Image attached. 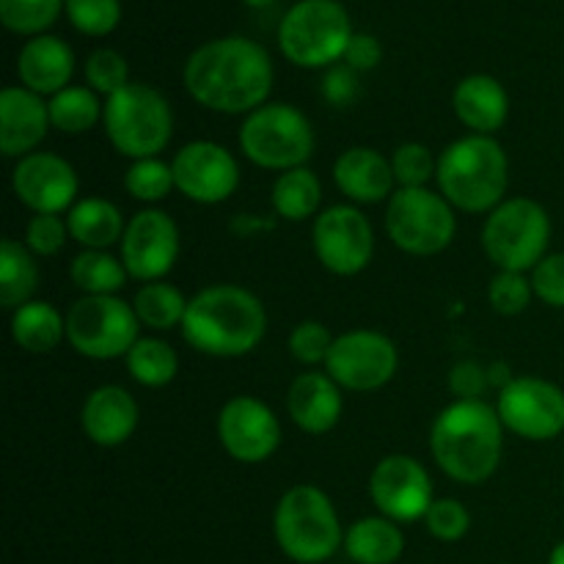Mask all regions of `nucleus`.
<instances>
[{
    "instance_id": "1",
    "label": "nucleus",
    "mask_w": 564,
    "mask_h": 564,
    "mask_svg": "<svg viewBox=\"0 0 564 564\" xmlns=\"http://www.w3.org/2000/svg\"><path fill=\"white\" fill-rule=\"evenodd\" d=\"M182 77L187 94L202 108L248 116L268 105L275 72L262 44L246 36H224L193 50Z\"/></svg>"
},
{
    "instance_id": "2",
    "label": "nucleus",
    "mask_w": 564,
    "mask_h": 564,
    "mask_svg": "<svg viewBox=\"0 0 564 564\" xmlns=\"http://www.w3.org/2000/svg\"><path fill=\"white\" fill-rule=\"evenodd\" d=\"M430 452L441 471L460 485H482L505 452V424L485 400H455L430 427Z\"/></svg>"
},
{
    "instance_id": "3",
    "label": "nucleus",
    "mask_w": 564,
    "mask_h": 564,
    "mask_svg": "<svg viewBox=\"0 0 564 564\" xmlns=\"http://www.w3.org/2000/svg\"><path fill=\"white\" fill-rule=\"evenodd\" d=\"M268 334L264 303L237 284H209L187 303L182 336L209 358H242L257 350Z\"/></svg>"
},
{
    "instance_id": "4",
    "label": "nucleus",
    "mask_w": 564,
    "mask_h": 564,
    "mask_svg": "<svg viewBox=\"0 0 564 564\" xmlns=\"http://www.w3.org/2000/svg\"><path fill=\"white\" fill-rule=\"evenodd\" d=\"M438 193L468 215L494 213L510 187V158L494 135H463L441 152Z\"/></svg>"
},
{
    "instance_id": "5",
    "label": "nucleus",
    "mask_w": 564,
    "mask_h": 564,
    "mask_svg": "<svg viewBox=\"0 0 564 564\" xmlns=\"http://www.w3.org/2000/svg\"><path fill=\"white\" fill-rule=\"evenodd\" d=\"M279 549L297 564H323L345 545L339 512L317 485H292L273 512Z\"/></svg>"
},
{
    "instance_id": "6",
    "label": "nucleus",
    "mask_w": 564,
    "mask_h": 564,
    "mask_svg": "<svg viewBox=\"0 0 564 564\" xmlns=\"http://www.w3.org/2000/svg\"><path fill=\"white\" fill-rule=\"evenodd\" d=\"M102 127L110 147L124 158H160L174 138V113L158 88L130 83L105 99Z\"/></svg>"
},
{
    "instance_id": "7",
    "label": "nucleus",
    "mask_w": 564,
    "mask_h": 564,
    "mask_svg": "<svg viewBox=\"0 0 564 564\" xmlns=\"http://www.w3.org/2000/svg\"><path fill=\"white\" fill-rule=\"evenodd\" d=\"M551 242V218L534 198H505L482 226V248L499 270L532 273L545 257Z\"/></svg>"
},
{
    "instance_id": "8",
    "label": "nucleus",
    "mask_w": 564,
    "mask_h": 564,
    "mask_svg": "<svg viewBox=\"0 0 564 564\" xmlns=\"http://www.w3.org/2000/svg\"><path fill=\"white\" fill-rule=\"evenodd\" d=\"M237 141L253 165L284 174L308 163L314 154V127L295 105L268 102L242 119Z\"/></svg>"
},
{
    "instance_id": "9",
    "label": "nucleus",
    "mask_w": 564,
    "mask_h": 564,
    "mask_svg": "<svg viewBox=\"0 0 564 564\" xmlns=\"http://www.w3.org/2000/svg\"><path fill=\"white\" fill-rule=\"evenodd\" d=\"M352 22L336 0H301L279 25V47L295 66L323 69L345 58Z\"/></svg>"
},
{
    "instance_id": "10",
    "label": "nucleus",
    "mask_w": 564,
    "mask_h": 564,
    "mask_svg": "<svg viewBox=\"0 0 564 564\" xmlns=\"http://www.w3.org/2000/svg\"><path fill=\"white\" fill-rule=\"evenodd\" d=\"M386 235L411 257H435L455 240V207L430 187H397L386 204Z\"/></svg>"
},
{
    "instance_id": "11",
    "label": "nucleus",
    "mask_w": 564,
    "mask_h": 564,
    "mask_svg": "<svg viewBox=\"0 0 564 564\" xmlns=\"http://www.w3.org/2000/svg\"><path fill=\"white\" fill-rule=\"evenodd\" d=\"M132 303L119 295H83L66 312V341L91 361L124 358L141 336Z\"/></svg>"
},
{
    "instance_id": "12",
    "label": "nucleus",
    "mask_w": 564,
    "mask_h": 564,
    "mask_svg": "<svg viewBox=\"0 0 564 564\" xmlns=\"http://www.w3.org/2000/svg\"><path fill=\"white\" fill-rule=\"evenodd\" d=\"M400 369V350L380 330L356 328L336 336L325 361V372L339 383V389L369 394L394 380Z\"/></svg>"
},
{
    "instance_id": "13",
    "label": "nucleus",
    "mask_w": 564,
    "mask_h": 564,
    "mask_svg": "<svg viewBox=\"0 0 564 564\" xmlns=\"http://www.w3.org/2000/svg\"><path fill=\"white\" fill-rule=\"evenodd\" d=\"M312 246L334 275H358L375 257V229L356 204H334L314 218Z\"/></svg>"
},
{
    "instance_id": "14",
    "label": "nucleus",
    "mask_w": 564,
    "mask_h": 564,
    "mask_svg": "<svg viewBox=\"0 0 564 564\" xmlns=\"http://www.w3.org/2000/svg\"><path fill=\"white\" fill-rule=\"evenodd\" d=\"M501 424L527 441H551L564 433V391L543 378H516L496 400Z\"/></svg>"
},
{
    "instance_id": "15",
    "label": "nucleus",
    "mask_w": 564,
    "mask_h": 564,
    "mask_svg": "<svg viewBox=\"0 0 564 564\" xmlns=\"http://www.w3.org/2000/svg\"><path fill=\"white\" fill-rule=\"evenodd\" d=\"M119 246L130 279L141 284L163 281L180 259V226L163 209L147 207L127 220Z\"/></svg>"
},
{
    "instance_id": "16",
    "label": "nucleus",
    "mask_w": 564,
    "mask_h": 564,
    "mask_svg": "<svg viewBox=\"0 0 564 564\" xmlns=\"http://www.w3.org/2000/svg\"><path fill=\"white\" fill-rule=\"evenodd\" d=\"M176 191L193 204L226 202L240 187V163L226 147L215 141H191L171 160Z\"/></svg>"
},
{
    "instance_id": "17",
    "label": "nucleus",
    "mask_w": 564,
    "mask_h": 564,
    "mask_svg": "<svg viewBox=\"0 0 564 564\" xmlns=\"http://www.w3.org/2000/svg\"><path fill=\"white\" fill-rule=\"evenodd\" d=\"M218 441L231 460L259 466L281 446V422L257 397H231L218 413Z\"/></svg>"
},
{
    "instance_id": "18",
    "label": "nucleus",
    "mask_w": 564,
    "mask_h": 564,
    "mask_svg": "<svg viewBox=\"0 0 564 564\" xmlns=\"http://www.w3.org/2000/svg\"><path fill=\"white\" fill-rule=\"evenodd\" d=\"M369 499L375 501L380 516L391 518V521H419L427 516L435 501L433 479L416 457L389 455L372 468Z\"/></svg>"
},
{
    "instance_id": "19",
    "label": "nucleus",
    "mask_w": 564,
    "mask_h": 564,
    "mask_svg": "<svg viewBox=\"0 0 564 564\" xmlns=\"http://www.w3.org/2000/svg\"><path fill=\"white\" fill-rule=\"evenodd\" d=\"M11 191L33 215H64L77 204L75 165L55 152H33L17 160L11 171Z\"/></svg>"
},
{
    "instance_id": "20",
    "label": "nucleus",
    "mask_w": 564,
    "mask_h": 564,
    "mask_svg": "<svg viewBox=\"0 0 564 564\" xmlns=\"http://www.w3.org/2000/svg\"><path fill=\"white\" fill-rule=\"evenodd\" d=\"M50 105L25 86L0 91V152L9 160H22L39 152L50 132Z\"/></svg>"
},
{
    "instance_id": "21",
    "label": "nucleus",
    "mask_w": 564,
    "mask_h": 564,
    "mask_svg": "<svg viewBox=\"0 0 564 564\" xmlns=\"http://www.w3.org/2000/svg\"><path fill=\"white\" fill-rule=\"evenodd\" d=\"M138 402L124 386H99L83 400L80 408V427L91 444L102 449H116L127 444L138 430Z\"/></svg>"
},
{
    "instance_id": "22",
    "label": "nucleus",
    "mask_w": 564,
    "mask_h": 564,
    "mask_svg": "<svg viewBox=\"0 0 564 564\" xmlns=\"http://www.w3.org/2000/svg\"><path fill=\"white\" fill-rule=\"evenodd\" d=\"M334 182L352 204H380L397 193L391 158L372 147L345 149L334 163Z\"/></svg>"
},
{
    "instance_id": "23",
    "label": "nucleus",
    "mask_w": 564,
    "mask_h": 564,
    "mask_svg": "<svg viewBox=\"0 0 564 564\" xmlns=\"http://www.w3.org/2000/svg\"><path fill=\"white\" fill-rule=\"evenodd\" d=\"M345 400L341 389L328 372L297 375L286 391V413L292 424L308 435H325L339 424Z\"/></svg>"
},
{
    "instance_id": "24",
    "label": "nucleus",
    "mask_w": 564,
    "mask_h": 564,
    "mask_svg": "<svg viewBox=\"0 0 564 564\" xmlns=\"http://www.w3.org/2000/svg\"><path fill=\"white\" fill-rule=\"evenodd\" d=\"M75 75V53L58 36H33L17 55V77L28 91L39 97H55L69 88Z\"/></svg>"
},
{
    "instance_id": "25",
    "label": "nucleus",
    "mask_w": 564,
    "mask_h": 564,
    "mask_svg": "<svg viewBox=\"0 0 564 564\" xmlns=\"http://www.w3.org/2000/svg\"><path fill=\"white\" fill-rule=\"evenodd\" d=\"M452 108H455L460 124L468 127L474 135H494L507 124L510 97L496 77L468 75L455 86Z\"/></svg>"
},
{
    "instance_id": "26",
    "label": "nucleus",
    "mask_w": 564,
    "mask_h": 564,
    "mask_svg": "<svg viewBox=\"0 0 564 564\" xmlns=\"http://www.w3.org/2000/svg\"><path fill=\"white\" fill-rule=\"evenodd\" d=\"M69 237L83 246V251H108L124 237V218L113 202L99 196L77 198L75 207L66 213Z\"/></svg>"
},
{
    "instance_id": "27",
    "label": "nucleus",
    "mask_w": 564,
    "mask_h": 564,
    "mask_svg": "<svg viewBox=\"0 0 564 564\" xmlns=\"http://www.w3.org/2000/svg\"><path fill=\"white\" fill-rule=\"evenodd\" d=\"M345 551L356 564H394L405 551V534L391 518L369 516L347 529Z\"/></svg>"
},
{
    "instance_id": "28",
    "label": "nucleus",
    "mask_w": 564,
    "mask_h": 564,
    "mask_svg": "<svg viewBox=\"0 0 564 564\" xmlns=\"http://www.w3.org/2000/svg\"><path fill=\"white\" fill-rule=\"evenodd\" d=\"M11 339L31 356L53 352L66 339V317L47 301H31L11 312Z\"/></svg>"
},
{
    "instance_id": "29",
    "label": "nucleus",
    "mask_w": 564,
    "mask_h": 564,
    "mask_svg": "<svg viewBox=\"0 0 564 564\" xmlns=\"http://www.w3.org/2000/svg\"><path fill=\"white\" fill-rule=\"evenodd\" d=\"M39 262L25 242L6 237L0 242V306L17 312L33 301L39 290Z\"/></svg>"
},
{
    "instance_id": "30",
    "label": "nucleus",
    "mask_w": 564,
    "mask_h": 564,
    "mask_svg": "<svg viewBox=\"0 0 564 564\" xmlns=\"http://www.w3.org/2000/svg\"><path fill=\"white\" fill-rule=\"evenodd\" d=\"M270 204H273L275 215L292 224H303V220L314 218L323 204V182L312 169L301 165L279 174L270 191Z\"/></svg>"
},
{
    "instance_id": "31",
    "label": "nucleus",
    "mask_w": 564,
    "mask_h": 564,
    "mask_svg": "<svg viewBox=\"0 0 564 564\" xmlns=\"http://www.w3.org/2000/svg\"><path fill=\"white\" fill-rule=\"evenodd\" d=\"M187 297L182 290H176L169 281H152V284H141V290L132 297V308L143 328L152 330H174L182 328L187 314Z\"/></svg>"
},
{
    "instance_id": "32",
    "label": "nucleus",
    "mask_w": 564,
    "mask_h": 564,
    "mask_svg": "<svg viewBox=\"0 0 564 564\" xmlns=\"http://www.w3.org/2000/svg\"><path fill=\"white\" fill-rule=\"evenodd\" d=\"M124 364L130 378L147 389H163L180 372V356L160 336H141L124 356Z\"/></svg>"
},
{
    "instance_id": "33",
    "label": "nucleus",
    "mask_w": 564,
    "mask_h": 564,
    "mask_svg": "<svg viewBox=\"0 0 564 564\" xmlns=\"http://www.w3.org/2000/svg\"><path fill=\"white\" fill-rule=\"evenodd\" d=\"M69 279L83 295H119L130 273L110 251H80L72 259Z\"/></svg>"
},
{
    "instance_id": "34",
    "label": "nucleus",
    "mask_w": 564,
    "mask_h": 564,
    "mask_svg": "<svg viewBox=\"0 0 564 564\" xmlns=\"http://www.w3.org/2000/svg\"><path fill=\"white\" fill-rule=\"evenodd\" d=\"M50 124L64 135H83L102 121L105 102L88 86H69L50 97Z\"/></svg>"
},
{
    "instance_id": "35",
    "label": "nucleus",
    "mask_w": 564,
    "mask_h": 564,
    "mask_svg": "<svg viewBox=\"0 0 564 564\" xmlns=\"http://www.w3.org/2000/svg\"><path fill=\"white\" fill-rule=\"evenodd\" d=\"M124 191L143 204H158L176 191L174 169L160 158L132 160L124 171Z\"/></svg>"
},
{
    "instance_id": "36",
    "label": "nucleus",
    "mask_w": 564,
    "mask_h": 564,
    "mask_svg": "<svg viewBox=\"0 0 564 564\" xmlns=\"http://www.w3.org/2000/svg\"><path fill=\"white\" fill-rule=\"evenodd\" d=\"M64 6L66 0H0V22L20 36H42Z\"/></svg>"
},
{
    "instance_id": "37",
    "label": "nucleus",
    "mask_w": 564,
    "mask_h": 564,
    "mask_svg": "<svg viewBox=\"0 0 564 564\" xmlns=\"http://www.w3.org/2000/svg\"><path fill=\"white\" fill-rule=\"evenodd\" d=\"M83 72H86L88 88L97 94H105V99L113 97L124 86H130V66H127L124 55L110 47L94 50L86 58Z\"/></svg>"
},
{
    "instance_id": "38",
    "label": "nucleus",
    "mask_w": 564,
    "mask_h": 564,
    "mask_svg": "<svg viewBox=\"0 0 564 564\" xmlns=\"http://www.w3.org/2000/svg\"><path fill=\"white\" fill-rule=\"evenodd\" d=\"M391 169H394L397 187H427V182L435 180V171H438V158L430 152V147L411 141L394 149Z\"/></svg>"
},
{
    "instance_id": "39",
    "label": "nucleus",
    "mask_w": 564,
    "mask_h": 564,
    "mask_svg": "<svg viewBox=\"0 0 564 564\" xmlns=\"http://www.w3.org/2000/svg\"><path fill=\"white\" fill-rule=\"evenodd\" d=\"M534 290L532 279L527 273H512V270H499L488 286V301L496 314L501 317H518L532 303Z\"/></svg>"
},
{
    "instance_id": "40",
    "label": "nucleus",
    "mask_w": 564,
    "mask_h": 564,
    "mask_svg": "<svg viewBox=\"0 0 564 564\" xmlns=\"http://www.w3.org/2000/svg\"><path fill=\"white\" fill-rule=\"evenodd\" d=\"M66 17L83 36H108L121 20L119 0H66Z\"/></svg>"
},
{
    "instance_id": "41",
    "label": "nucleus",
    "mask_w": 564,
    "mask_h": 564,
    "mask_svg": "<svg viewBox=\"0 0 564 564\" xmlns=\"http://www.w3.org/2000/svg\"><path fill=\"white\" fill-rule=\"evenodd\" d=\"M336 336H330L328 325L317 323V319H303L292 328L290 334V352L297 364L303 367H317V364L328 361V352L334 347Z\"/></svg>"
},
{
    "instance_id": "42",
    "label": "nucleus",
    "mask_w": 564,
    "mask_h": 564,
    "mask_svg": "<svg viewBox=\"0 0 564 564\" xmlns=\"http://www.w3.org/2000/svg\"><path fill=\"white\" fill-rule=\"evenodd\" d=\"M427 532L441 543H457L471 529V516L457 499H435L430 512L424 516Z\"/></svg>"
},
{
    "instance_id": "43",
    "label": "nucleus",
    "mask_w": 564,
    "mask_h": 564,
    "mask_svg": "<svg viewBox=\"0 0 564 564\" xmlns=\"http://www.w3.org/2000/svg\"><path fill=\"white\" fill-rule=\"evenodd\" d=\"M69 226L61 215H33L25 226V246L33 257H55L66 246Z\"/></svg>"
},
{
    "instance_id": "44",
    "label": "nucleus",
    "mask_w": 564,
    "mask_h": 564,
    "mask_svg": "<svg viewBox=\"0 0 564 564\" xmlns=\"http://www.w3.org/2000/svg\"><path fill=\"white\" fill-rule=\"evenodd\" d=\"M529 279H532V290L540 301L554 308H564V251L549 253Z\"/></svg>"
},
{
    "instance_id": "45",
    "label": "nucleus",
    "mask_w": 564,
    "mask_h": 564,
    "mask_svg": "<svg viewBox=\"0 0 564 564\" xmlns=\"http://www.w3.org/2000/svg\"><path fill=\"white\" fill-rule=\"evenodd\" d=\"M449 389L457 400H482L485 391L490 389L488 367H482V364L474 361V358L457 361L449 375Z\"/></svg>"
},
{
    "instance_id": "46",
    "label": "nucleus",
    "mask_w": 564,
    "mask_h": 564,
    "mask_svg": "<svg viewBox=\"0 0 564 564\" xmlns=\"http://www.w3.org/2000/svg\"><path fill=\"white\" fill-rule=\"evenodd\" d=\"M358 72L350 66H330L323 77V97L325 102L334 105V108H347L358 99Z\"/></svg>"
},
{
    "instance_id": "47",
    "label": "nucleus",
    "mask_w": 564,
    "mask_h": 564,
    "mask_svg": "<svg viewBox=\"0 0 564 564\" xmlns=\"http://www.w3.org/2000/svg\"><path fill=\"white\" fill-rule=\"evenodd\" d=\"M383 58V47L375 36L369 33H352L350 44H347L345 53V64L356 72H369L380 64Z\"/></svg>"
},
{
    "instance_id": "48",
    "label": "nucleus",
    "mask_w": 564,
    "mask_h": 564,
    "mask_svg": "<svg viewBox=\"0 0 564 564\" xmlns=\"http://www.w3.org/2000/svg\"><path fill=\"white\" fill-rule=\"evenodd\" d=\"M488 378H490V386H494V389H505L507 383H512V375H510V367H507V364H501V361H496V364H490L488 367Z\"/></svg>"
},
{
    "instance_id": "49",
    "label": "nucleus",
    "mask_w": 564,
    "mask_h": 564,
    "mask_svg": "<svg viewBox=\"0 0 564 564\" xmlns=\"http://www.w3.org/2000/svg\"><path fill=\"white\" fill-rule=\"evenodd\" d=\"M549 564H564V543H560L554 551H551Z\"/></svg>"
},
{
    "instance_id": "50",
    "label": "nucleus",
    "mask_w": 564,
    "mask_h": 564,
    "mask_svg": "<svg viewBox=\"0 0 564 564\" xmlns=\"http://www.w3.org/2000/svg\"><path fill=\"white\" fill-rule=\"evenodd\" d=\"M242 3H248L251 9H264V6H273L275 0H242Z\"/></svg>"
}]
</instances>
